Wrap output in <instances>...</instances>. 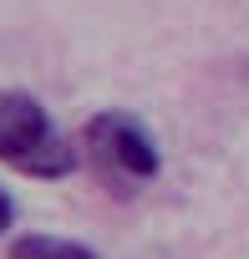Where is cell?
<instances>
[{"instance_id":"cell-2","label":"cell","mask_w":249,"mask_h":259,"mask_svg":"<svg viewBox=\"0 0 249 259\" xmlns=\"http://www.w3.org/2000/svg\"><path fill=\"white\" fill-rule=\"evenodd\" d=\"M81 143L102 173H122V178H138V183L158 173V143L148 138V127L133 112H97L87 122Z\"/></svg>"},{"instance_id":"cell-3","label":"cell","mask_w":249,"mask_h":259,"mask_svg":"<svg viewBox=\"0 0 249 259\" xmlns=\"http://www.w3.org/2000/svg\"><path fill=\"white\" fill-rule=\"evenodd\" d=\"M11 259H97V249L61 239V234H21L11 244Z\"/></svg>"},{"instance_id":"cell-1","label":"cell","mask_w":249,"mask_h":259,"mask_svg":"<svg viewBox=\"0 0 249 259\" xmlns=\"http://www.w3.org/2000/svg\"><path fill=\"white\" fill-rule=\"evenodd\" d=\"M0 163H11L31 178H66L76 173V143L56 133L51 112L31 92L6 87L0 92Z\"/></svg>"},{"instance_id":"cell-4","label":"cell","mask_w":249,"mask_h":259,"mask_svg":"<svg viewBox=\"0 0 249 259\" xmlns=\"http://www.w3.org/2000/svg\"><path fill=\"white\" fill-rule=\"evenodd\" d=\"M11 219H16V203H11V193H6V188H0V234L11 229Z\"/></svg>"}]
</instances>
